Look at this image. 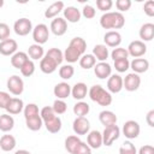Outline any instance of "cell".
<instances>
[{"mask_svg": "<svg viewBox=\"0 0 154 154\" xmlns=\"http://www.w3.org/2000/svg\"><path fill=\"white\" fill-rule=\"evenodd\" d=\"M100 25L103 29H120L125 25V18L120 12H106L100 18Z\"/></svg>", "mask_w": 154, "mask_h": 154, "instance_id": "6da1fadb", "label": "cell"}, {"mask_svg": "<svg viewBox=\"0 0 154 154\" xmlns=\"http://www.w3.org/2000/svg\"><path fill=\"white\" fill-rule=\"evenodd\" d=\"M88 95L91 101L99 103L100 106H109L112 103V95L100 84H94L88 89Z\"/></svg>", "mask_w": 154, "mask_h": 154, "instance_id": "7a4b0ae2", "label": "cell"}, {"mask_svg": "<svg viewBox=\"0 0 154 154\" xmlns=\"http://www.w3.org/2000/svg\"><path fill=\"white\" fill-rule=\"evenodd\" d=\"M102 135V144L109 147L113 144V142L119 138L120 136V129L119 126L116 124V125H111V126H106L105 130L101 132Z\"/></svg>", "mask_w": 154, "mask_h": 154, "instance_id": "3957f363", "label": "cell"}, {"mask_svg": "<svg viewBox=\"0 0 154 154\" xmlns=\"http://www.w3.org/2000/svg\"><path fill=\"white\" fill-rule=\"evenodd\" d=\"M32 38L35 41V43L37 45H43L48 41L49 38V29L46 24L40 23L37 24L35 28H32Z\"/></svg>", "mask_w": 154, "mask_h": 154, "instance_id": "277c9868", "label": "cell"}, {"mask_svg": "<svg viewBox=\"0 0 154 154\" xmlns=\"http://www.w3.org/2000/svg\"><path fill=\"white\" fill-rule=\"evenodd\" d=\"M6 85H7L10 94H12L14 96H19L24 90V82L17 75H12L11 77H8Z\"/></svg>", "mask_w": 154, "mask_h": 154, "instance_id": "5b68a950", "label": "cell"}, {"mask_svg": "<svg viewBox=\"0 0 154 154\" xmlns=\"http://www.w3.org/2000/svg\"><path fill=\"white\" fill-rule=\"evenodd\" d=\"M13 30L18 36H26L29 32L32 31V23L30 19H28L25 17L19 18L14 22Z\"/></svg>", "mask_w": 154, "mask_h": 154, "instance_id": "8992f818", "label": "cell"}, {"mask_svg": "<svg viewBox=\"0 0 154 154\" xmlns=\"http://www.w3.org/2000/svg\"><path fill=\"white\" fill-rule=\"evenodd\" d=\"M128 51V54L131 55L134 59L135 58H141L146 54L147 52V46L144 42H142L141 40H135V41H131L126 48Z\"/></svg>", "mask_w": 154, "mask_h": 154, "instance_id": "52a82bcc", "label": "cell"}, {"mask_svg": "<svg viewBox=\"0 0 154 154\" xmlns=\"http://www.w3.org/2000/svg\"><path fill=\"white\" fill-rule=\"evenodd\" d=\"M141 132V126L136 120H128L123 125V135L128 140H135Z\"/></svg>", "mask_w": 154, "mask_h": 154, "instance_id": "ba28073f", "label": "cell"}, {"mask_svg": "<svg viewBox=\"0 0 154 154\" xmlns=\"http://www.w3.org/2000/svg\"><path fill=\"white\" fill-rule=\"evenodd\" d=\"M141 85V77L135 73H128L125 76V78H123V88H125V90L128 91H136Z\"/></svg>", "mask_w": 154, "mask_h": 154, "instance_id": "9c48e42d", "label": "cell"}, {"mask_svg": "<svg viewBox=\"0 0 154 154\" xmlns=\"http://www.w3.org/2000/svg\"><path fill=\"white\" fill-rule=\"evenodd\" d=\"M72 129L77 136L87 135L90 130V122L85 117H76V119L72 123Z\"/></svg>", "mask_w": 154, "mask_h": 154, "instance_id": "30bf717a", "label": "cell"}, {"mask_svg": "<svg viewBox=\"0 0 154 154\" xmlns=\"http://www.w3.org/2000/svg\"><path fill=\"white\" fill-rule=\"evenodd\" d=\"M18 45L17 41L13 38H7L0 42V54L5 55V57H12L16 52H17Z\"/></svg>", "mask_w": 154, "mask_h": 154, "instance_id": "8fae6325", "label": "cell"}, {"mask_svg": "<svg viewBox=\"0 0 154 154\" xmlns=\"http://www.w3.org/2000/svg\"><path fill=\"white\" fill-rule=\"evenodd\" d=\"M103 41H105V46L106 47H119V45L122 43V35L119 31L117 30H109L103 36Z\"/></svg>", "mask_w": 154, "mask_h": 154, "instance_id": "7c38bea8", "label": "cell"}, {"mask_svg": "<svg viewBox=\"0 0 154 154\" xmlns=\"http://www.w3.org/2000/svg\"><path fill=\"white\" fill-rule=\"evenodd\" d=\"M67 30V22L61 18V17H57L52 20L51 23V31L55 35V36H63Z\"/></svg>", "mask_w": 154, "mask_h": 154, "instance_id": "4fadbf2b", "label": "cell"}, {"mask_svg": "<svg viewBox=\"0 0 154 154\" xmlns=\"http://www.w3.org/2000/svg\"><path fill=\"white\" fill-rule=\"evenodd\" d=\"M123 89V78L119 75H111L107 79V91L117 94Z\"/></svg>", "mask_w": 154, "mask_h": 154, "instance_id": "5bb4252c", "label": "cell"}, {"mask_svg": "<svg viewBox=\"0 0 154 154\" xmlns=\"http://www.w3.org/2000/svg\"><path fill=\"white\" fill-rule=\"evenodd\" d=\"M94 73H95V76H96L97 78H100V79H106V78H108V77L111 76V73H112V67H111V65H109L108 63L101 61V63L95 64V66H94Z\"/></svg>", "mask_w": 154, "mask_h": 154, "instance_id": "9a60e30c", "label": "cell"}, {"mask_svg": "<svg viewBox=\"0 0 154 154\" xmlns=\"http://www.w3.org/2000/svg\"><path fill=\"white\" fill-rule=\"evenodd\" d=\"M53 93H54V96H57V99L64 100L71 95V85L67 82H60L55 84Z\"/></svg>", "mask_w": 154, "mask_h": 154, "instance_id": "2e32d148", "label": "cell"}, {"mask_svg": "<svg viewBox=\"0 0 154 154\" xmlns=\"http://www.w3.org/2000/svg\"><path fill=\"white\" fill-rule=\"evenodd\" d=\"M63 12H64V19L69 23H77V22H79L81 17H82L81 11L75 6L64 7Z\"/></svg>", "mask_w": 154, "mask_h": 154, "instance_id": "e0dca14e", "label": "cell"}, {"mask_svg": "<svg viewBox=\"0 0 154 154\" xmlns=\"http://www.w3.org/2000/svg\"><path fill=\"white\" fill-rule=\"evenodd\" d=\"M99 120L100 123L106 128V126H111V125H116L117 124V116L114 112L112 111H108V109H103L100 112L99 114Z\"/></svg>", "mask_w": 154, "mask_h": 154, "instance_id": "ac0fdd59", "label": "cell"}, {"mask_svg": "<svg viewBox=\"0 0 154 154\" xmlns=\"http://www.w3.org/2000/svg\"><path fill=\"white\" fill-rule=\"evenodd\" d=\"M87 144L91 149H97L102 146V135L97 130H93L87 134Z\"/></svg>", "mask_w": 154, "mask_h": 154, "instance_id": "d6986e66", "label": "cell"}, {"mask_svg": "<svg viewBox=\"0 0 154 154\" xmlns=\"http://www.w3.org/2000/svg\"><path fill=\"white\" fill-rule=\"evenodd\" d=\"M5 109L8 114H19L24 109V102L19 97H11Z\"/></svg>", "mask_w": 154, "mask_h": 154, "instance_id": "ffe728a7", "label": "cell"}, {"mask_svg": "<svg viewBox=\"0 0 154 154\" xmlns=\"http://www.w3.org/2000/svg\"><path fill=\"white\" fill-rule=\"evenodd\" d=\"M130 67L135 73L140 75L149 69V61L144 58H135L132 61H130Z\"/></svg>", "mask_w": 154, "mask_h": 154, "instance_id": "44dd1931", "label": "cell"}, {"mask_svg": "<svg viewBox=\"0 0 154 154\" xmlns=\"http://www.w3.org/2000/svg\"><path fill=\"white\" fill-rule=\"evenodd\" d=\"M87 94H88V87L83 82H78L73 87H71V95L73 99L78 101H82L87 96Z\"/></svg>", "mask_w": 154, "mask_h": 154, "instance_id": "7402d4cb", "label": "cell"}, {"mask_svg": "<svg viewBox=\"0 0 154 154\" xmlns=\"http://www.w3.org/2000/svg\"><path fill=\"white\" fill-rule=\"evenodd\" d=\"M140 38L142 42H149L154 37V24L153 23H144L140 29Z\"/></svg>", "mask_w": 154, "mask_h": 154, "instance_id": "603a6c76", "label": "cell"}, {"mask_svg": "<svg viewBox=\"0 0 154 154\" xmlns=\"http://www.w3.org/2000/svg\"><path fill=\"white\" fill-rule=\"evenodd\" d=\"M64 10V2L63 1H55L52 5H49L45 11V17L48 19L57 18V16Z\"/></svg>", "mask_w": 154, "mask_h": 154, "instance_id": "cb8c5ba5", "label": "cell"}, {"mask_svg": "<svg viewBox=\"0 0 154 154\" xmlns=\"http://www.w3.org/2000/svg\"><path fill=\"white\" fill-rule=\"evenodd\" d=\"M43 125H45V128L47 129L48 132H51V134H57V132H59V131L61 130L63 123H61V119H60L58 116H55V117L52 118V119L45 120V122H43Z\"/></svg>", "mask_w": 154, "mask_h": 154, "instance_id": "d4e9b609", "label": "cell"}, {"mask_svg": "<svg viewBox=\"0 0 154 154\" xmlns=\"http://www.w3.org/2000/svg\"><path fill=\"white\" fill-rule=\"evenodd\" d=\"M29 60V57L25 52H16L12 57H11V65L14 67V69H18L20 70V67Z\"/></svg>", "mask_w": 154, "mask_h": 154, "instance_id": "484cf974", "label": "cell"}, {"mask_svg": "<svg viewBox=\"0 0 154 154\" xmlns=\"http://www.w3.org/2000/svg\"><path fill=\"white\" fill-rule=\"evenodd\" d=\"M57 67H58V65H57L51 58H48V57H46V55L40 60V70H41L43 73H47V75L53 73V72L57 70Z\"/></svg>", "mask_w": 154, "mask_h": 154, "instance_id": "4316f807", "label": "cell"}, {"mask_svg": "<svg viewBox=\"0 0 154 154\" xmlns=\"http://www.w3.org/2000/svg\"><path fill=\"white\" fill-rule=\"evenodd\" d=\"M17 142H16V138L14 136L12 135H2L1 138H0V148L4 150V152H11L14 149Z\"/></svg>", "mask_w": 154, "mask_h": 154, "instance_id": "83f0119b", "label": "cell"}, {"mask_svg": "<svg viewBox=\"0 0 154 154\" xmlns=\"http://www.w3.org/2000/svg\"><path fill=\"white\" fill-rule=\"evenodd\" d=\"M14 126V119L11 114L5 113V114H0V130L2 132H8L13 129Z\"/></svg>", "mask_w": 154, "mask_h": 154, "instance_id": "f1b7e54d", "label": "cell"}, {"mask_svg": "<svg viewBox=\"0 0 154 154\" xmlns=\"http://www.w3.org/2000/svg\"><path fill=\"white\" fill-rule=\"evenodd\" d=\"M91 54L94 55V58H95L96 60H99V63L106 61L107 58H108V55H109L108 48H107L105 45H96V46H94Z\"/></svg>", "mask_w": 154, "mask_h": 154, "instance_id": "f546056e", "label": "cell"}, {"mask_svg": "<svg viewBox=\"0 0 154 154\" xmlns=\"http://www.w3.org/2000/svg\"><path fill=\"white\" fill-rule=\"evenodd\" d=\"M26 54H28V57L31 58V60H41L43 58V55H45V51H43L41 45L34 43V45L29 46Z\"/></svg>", "mask_w": 154, "mask_h": 154, "instance_id": "4dcf8cb0", "label": "cell"}, {"mask_svg": "<svg viewBox=\"0 0 154 154\" xmlns=\"http://www.w3.org/2000/svg\"><path fill=\"white\" fill-rule=\"evenodd\" d=\"M25 125L31 131H38L43 125V120L40 117V114L38 116H34V117H30V118L25 119Z\"/></svg>", "mask_w": 154, "mask_h": 154, "instance_id": "1f68e13d", "label": "cell"}, {"mask_svg": "<svg viewBox=\"0 0 154 154\" xmlns=\"http://www.w3.org/2000/svg\"><path fill=\"white\" fill-rule=\"evenodd\" d=\"M64 54V60H66L67 63L72 64V63H76L79 60V58L82 57V54L79 52H77L75 48L67 46V48L65 49V52L63 53Z\"/></svg>", "mask_w": 154, "mask_h": 154, "instance_id": "d6a6232c", "label": "cell"}, {"mask_svg": "<svg viewBox=\"0 0 154 154\" xmlns=\"http://www.w3.org/2000/svg\"><path fill=\"white\" fill-rule=\"evenodd\" d=\"M78 63H79V66H81L82 69H84V70H89V69H91V67L95 66V64H96V59L94 58L93 54H83V55L79 58Z\"/></svg>", "mask_w": 154, "mask_h": 154, "instance_id": "836d02e7", "label": "cell"}, {"mask_svg": "<svg viewBox=\"0 0 154 154\" xmlns=\"http://www.w3.org/2000/svg\"><path fill=\"white\" fill-rule=\"evenodd\" d=\"M69 46L72 47V48H75V49H76L77 52H79L82 55L85 53V49H87V42H85V40L82 38V37H79V36L73 37V38L70 41Z\"/></svg>", "mask_w": 154, "mask_h": 154, "instance_id": "e575fe53", "label": "cell"}, {"mask_svg": "<svg viewBox=\"0 0 154 154\" xmlns=\"http://www.w3.org/2000/svg\"><path fill=\"white\" fill-rule=\"evenodd\" d=\"M81 143V138L77 136V135H71V136H67L66 140H65V149L70 153V154H73L75 149L77 148V146Z\"/></svg>", "mask_w": 154, "mask_h": 154, "instance_id": "d590c367", "label": "cell"}, {"mask_svg": "<svg viewBox=\"0 0 154 154\" xmlns=\"http://www.w3.org/2000/svg\"><path fill=\"white\" fill-rule=\"evenodd\" d=\"M90 111V106L84 101H78L73 105V113L77 117H85Z\"/></svg>", "mask_w": 154, "mask_h": 154, "instance_id": "8d00e7d4", "label": "cell"}, {"mask_svg": "<svg viewBox=\"0 0 154 154\" xmlns=\"http://www.w3.org/2000/svg\"><path fill=\"white\" fill-rule=\"evenodd\" d=\"M45 55L51 58L57 65H60L63 63V60H64V54L59 48H51V49H48V52Z\"/></svg>", "mask_w": 154, "mask_h": 154, "instance_id": "74e56055", "label": "cell"}, {"mask_svg": "<svg viewBox=\"0 0 154 154\" xmlns=\"http://www.w3.org/2000/svg\"><path fill=\"white\" fill-rule=\"evenodd\" d=\"M73 73H75V69H73V66L71 64L63 65L59 69V76L63 79H70V78H72L73 77Z\"/></svg>", "mask_w": 154, "mask_h": 154, "instance_id": "f35d334b", "label": "cell"}, {"mask_svg": "<svg viewBox=\"0 0 154 154\" xmlns=\"http://www.w3.org/2000/svg\"><path fill=\"white\" fill-rule=\"evenodd\" d=\"M111 57H112L113 61H116V60H120V59H128V58H129V54H128L126 48H123V47H116V48L112 51Z\"/></svg>", "mask_w": 154, "mask_h": 154, "instance_id": "ab89813d", "label": "cell"}, {"mask_svg": "<svg viewBox=\"0 0 154 154\" xmlns=\"http://www.w3.org/2000/svg\"><path fill=\"white\" fill-rule=\"evenodd\" d=\"M23 113H24V118L25 119L30 118V117H34V116H38L40 114L38 106L36 103H28L26 106H24Z\"/></svg>", "mask_w": 154, "mask_h": 154, "instance_id": "60d3db41", "label": "cell"}, {"mask_svg": "<svg viewBox=\"0 0 154 154\" xmlns=\"http://www.w3.org/2000/svg\"><path fill=\"white\" fill-rule=\"evenodd\" d=\"M35 72V64L31 59H29L22 67H20V73L24 76V77H30L32 76Z\"/></svg>", "mask_w": 154, "mask_h": 154, "instance_id": "b9f144b4", "label": "cell"}, {"mask_svg": "<svg viewBox=\"0 0 154 154\" xmlns=\"http://www.w3.org/2000/svg\"><path fill=\"white\" fill-rule=\"evenodd\" d=\"M136 147L131 141H125L119 148V154H136Z\"/></svg>", "mask_w": 154, "mask_h": 154, "instance_id": "7bdbcfd3", "label": "cell"}, {"mask_svg": "<svg viewBox=\"0 0 154 154\" xmlns=\"http://www.w3.org/2000/svg\"><path fill=\"white\" fill-rule=\"evenodd\" d=\"M52 108H53V111H54L55 114H64V113L66 112V109H67V105H66V102H65L64 100L57 99V100L53 102Z\"/></svg>", "mask_w": 154, "mask_h": 154, "instance_id": "ee69618b", "label": "cell"}, {"mask_svg": "<svg viewBox=\"0 0 154 154\" xmlns=\"http://www.w3.org/2000/svg\"><path fill=\"white\" fill-rule=\"evenodd\" d=\"M114 69L118 72H125L130 69V61L129 59H120L114 61Z\"/></svg>", "mask_w": 154, "mask_h": 154, "instance_id": "f6af8a7d", "label": "cell"}, {"mask_svg": "<svg viewBox=\"0 0 154 154\" xmlns=\"http://www.w3.org/2000/svg\"><path fill=\"white\" fill-rule=\"evenodd\" d=\"M55 116H57V114L54 113L52 106H45V107L40 111V117L42 118L43 122H45V120H48V119H52V118H54Z\"/></svg>", "mask_w": 154, "mask_h": 154, "instance_id": "bcb514c9", "label": "cell"}, {"mask_svg": "<svg viewBox=\"0 0 154 154\" xmlns=\"http://www.w3.org/2000/svg\"><path fill=\"white\" fill-rule=\"evenodd\" d=\"M113 6L112 0H96V7L102 12H109Z\"/></svg>", "mask_w": 154, "mask_h": 154, "instance_id": "7dc6e473", "label": "cell"}, {"mask_svg": "<svg viewBox=\"0 0 154 154\" xmlns=\"http://www.w3.org/2000/svg\"><path fill=\"white\" fill-rule=\"evenodd\" d=\"M116 7L118 12H126L131 7V0H117L116 1Z\"/></svg>", "mask_w": 154, "mask_h": 154, "instance_id": "c3c4849f", "label": "cell"}, {"mask_svg": "<svg viewBox=\"0 0 154 154\" xmlns=\"http://www.w3.org/2000/svg\"><path fill=\"white\" fill-rule=\"evenodd\" d=\"M73 154H91V148L87 144V142L81 141V143L77 146V148L75 149Z\"/></svg>", "mask_w": 154, "mask_h": 154, "instance_id": "681fc988", "label": "cell"}, {"mask_svg": "<svg viewBox=\"0 0 154 154\" xmlns=\"http://www.w3.org/2000/svg\"><path fill=\"white\" fill-rule=\"evenodd\" d=\"M81 14H82L84 18H87V19H91V18L95 17L96 11H95V8H94L93 6H90V5H85V6L83 7Z\"/></svg>", "mask_w": 154, "mask_h": 154, "instance_id": "f907efd6", "label": "cell"}, {"mask_svg": "<svg viewBox=\"0 0 154 154\" xmlns=\"http://www.w3.org/2000/svg\"><path fill=\"white\" fill-rule=\"evenodd\" d=\"M10 38V26L6 23H0V42Z\"/></svg>", "mask_w": 154, "mask_h": 154, "instance_id": "816d5d0a", "label": "cell"}, {"mask_svg": "<svg viewBox=\"0 0 154 154\" xmlns=\"http://www.w3.org/2000/svg\"><path fill=\"white\" fill-rule=\"evenodd\" d=\"M143 11L148 17H153L154 16V1L153 0L146 1L143 5Z\"/></svg>", "mask_w": 154, "mask_h": 154, "instance_id": "f5cc1de1", "label": "cell"}, {"mask_svg": "<svg viewBox=\"0 0 154 154\" xmlns=\"http://www.w3.org/2000/svg\"><path fill=\"white\" fill-rule=\"evenodd\" d=\"M10 100H11L10 93H7V91H0V108L5 109L6 106H7V103L10 102Z\"/></svg>", "mask_w": 154, "mask_h": 154, "instance_id": "db71d44e", "label": "cell"}, {"mask_svg": "<svg viewBox=\"0 0 154 154\" xmlns=\"http://www.w3.org/2000/svg\"><path fill=\"white\" fill-rule=\"evenodd\" d=\"M138 154H154V147L150 144H144L140 148Z\"/></svg>", "mask_w": 154, "mask_h": 154, "instance_id": "11a10c76", "label": "cell"}, {"mask_svg": "<svg viewBox=\"0 0 154 154\" xmlns=\"http://www.w3.org/2000/svg\"><path fill=\"white\" fill-rule=\"evenodd\" d=\"M146 122H147V124H148L150 128L154 126V109H150V111L147 113V116H146Z\"/></svg>", "mask_w": 154, "mask_h": 154, "instance_id": "9f6ffc18", "label": "cell"}, {"mask_svg": "<svg viewBox=\"0 0 154 154\" xmlns=\"http://www.w3.org/2000/svg\"><path fill=\"white\" fill-rule=\"evenodd\" d=\"M14 154H31V153L26 149H19V150H16Z\"/></svg>", "mask_w": 154, "mask_h": 154, "instance_id": "6f0895ef", "label": "cell"}, {"mask_svg": "<svg viewBox=\"0 0 154 154\" xmlns=\"http://www.w3.org/2000/svg\"><path fill=\"white\" fill-rule=\"evenodd\" d=\"M4 6V0H0V8Z\"/></svg>", "mask_w": 154, "mask_h": 154, "instance_id": "680465c9", "label": "cell"}]
</instances>
